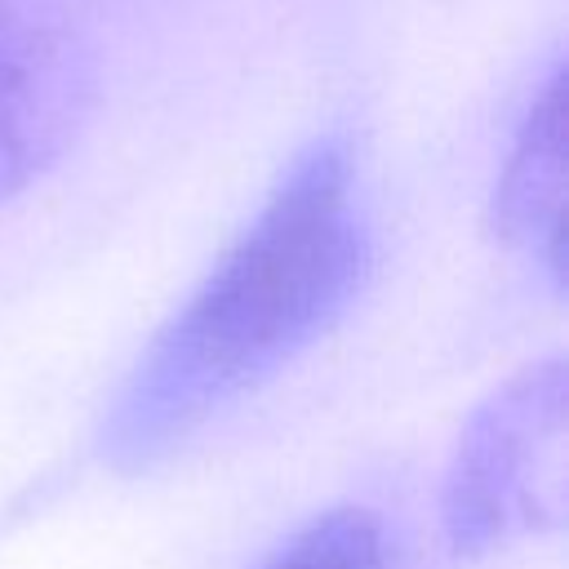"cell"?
<instances>
[{
	"mask_svg": "<svg viewBox=\"0 0 569 569\" xmlns=\"http://www.w3.org/2000/svg\"><path fill=\"white\" fill-rule=\"evenodd\" d=\"M93 107L84 40L36 0H0V204L40 182Z\"/></svg>",
	"mask_w": 569,
	"mask_h": 569,
	"instance_id": "3957f363",
	"label": "cell"
},
{
	"mask_svg": "<svg viewBox=\"0 0 569 569\" xmlns=\"http://www.w3.org/2000/svg\"><path fill=\"white\" fill-rule=\"evenodd\" d=\"M369 258L351 147L325 133L293 156L253 222L138 356L102 413V462L147 471L276 378L347 316Z\"/></svg>",
	"mask_w": 569,
	"mask_h": 569,
	"instance_id": "6da1fadb",
	"label": "cell"
},
{
	"mask_svg": "<svg viewBox=\"0 0 569 569\" xmlns=\"http://www.w3.org/2000/svg\"><path fill=\"white\" fill-rule=\"evenodd\" d=\"M565 360L551 356L507 378L471 413L440 498L458 556H485L565 520Z\"/></svg>",
	"mask_w": 569,
	"mask_h": 569,
	"instance_id": "7a4b0ae2",
	"label": "cell"
},
{
	"mask_svg": "<svg viewBox=\"0 0 569 569\" xmlns=\"http://www.w3.org/2000/svg\"><path fill=\"white\" fill-rule=\"evenodd\" d=\"M493 236L542 267L551 284L565 280V71L556 67L507 151L489 209Z\"/></svg>",
	"mask_w": 569,
	"mask_h": 569,
	"instance_id": "277c9868",
	"label": "cell"
},
{
	"mask_svg": "<svg viewBox=\"0 0 569 569\" xmlns=\"http://www.w3.org/2000/svg\"><path fill=\"white\" fill-rule=\"evenodd\" d=\"M258 569H387V529L365 507H333L307 520Z\"/></svg>",
	"mask_w": 569,
	"mask_h": 569,
	"instance_id": "5b68a950",
	"label": "cell"
}]
</instances>
